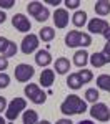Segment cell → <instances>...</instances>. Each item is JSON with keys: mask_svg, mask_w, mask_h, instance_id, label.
I'll list each match as a JSON object with an SVG mask.
<instances>
[{"mask_svg": "<svg viewBox=\"0 0 110 124\" xmlns=\"http://www.w3.org/2000/svg\"><path fill=\"white\" fill-rule=\"evenodd\" d=\"M60 111L65 116H73V114H83L87 111V101H83L77 94H69L63 103L60 104Z\"/></svg>", "mask_w": 110, "mask_h": 124, "instance_id": "6da1fadb", "label": "cell"}, {"mask_svg": "<svg viewBox=\"0 0 110 124\" xmlns=\"http://www.w3.org/2000/svg\"><path fill=\"white\" fill-rule=\"evenodd\" d=\"M25 109H27V101H25L23 98H13V99L9 103V106H7L5 117L9 119L10 123H13V121L20 116V113L25 111Z\"/></svg>", "mask_w": 110, "mask_h": 124, "instance_id": "7a4b0ae2", "label": "cell"}, {"mask_svg": "<svg viewBox=\"0 0 110 124\" xmlns=\"http://www.w3.org/2000/svg\"><path fill=\"white\" fill-rule=\"evenodd\" d=\"M23 93H25V96L29 98L33 104H43V103L47 101V94H45V93L42 91V88H40L39 85H35V83H29V85L25 86Z\"/></svg>", "mask_w": 110, "mask_h": 124, "instance_id": "3957f363", "label": "cell"}, {"mask_svg": "<svg viewBox=\"0 0 110 124\" xmlns=\"http://www.w3.org/2000/svg\"><path fill=\"white\" fill-rule=\"evenodd\" d=\"M90 116H92L95 121L109 123V121H110V109H109V106L103 104V103H95V104L90 108Z\"/></svg>", "mask_w": 110, "mask_h": 124, "instance_id": "277c9868", "label": "cell"}, {"mask_svg": "<svg viewBox=\"0 0 110 124\" xmlns=\"http://www.w3.org/2000/svg\"><path fill=\"white\" fill-rule=\"evenodd\" d=\"M39 37L33 35V33H29L25 35L23 40H22V45H20V50L23 55H32L33 51H39Z\"/></svg>", "mask_w": 110, "mask_h": 124, "instance_id": "5b68a950", "label": "cell"}, {"mask_svg": "<svg viewBox=\"0 0 110 124\" xmlns=\"http://www.w3.org/2000/svg\"><path fill=\"white\" fill-rule=\"evenodd\" d=\"M35 75V70L33 66H30L27 63H20L15 66V79L19 81V83H27L29 79H32Z\"/></svg>", "mask_w": 110, "mask_h": 124, "instance_id": "8992f818", "label": "cell"}, {"mask_svg": "<svg viewBox=\"0 0 110 124\" xmlns=\"http://www.w3.org/2000/svg\"><path fill=\"white\" fill-rule=\"evenodd\" d=\"M12 25H13V28L22 31V33H27L30 31L32 28V23H30L29 17H25L23 13H15L13 17H12Z\"/></svg>", "mask_w": 110, "mask_h": 124, "instance_id": "52a82bcc", "label": "cell"}, {"mask_svg": "<svg viewBox=\"0 0 110 124\" xmlns=\"http://www.w3.org/2000/svg\"><path fill=\"white\" fill-rule=\"evenodd\" d=\"M109 27H110L109 22L103 20V18H92L89 23H87L89 31H90V33H95V35H97V33H103Z\"/></svg>", "mask_w": 110, "mask_h": 124, "instance_id": "ba28073f", "label": "cell"}, {"mask_svg": "<svg viewBox=\"0 0 110 124\" xmlns=\"http://www.w3.org/2000/svg\"><path fill=\"white\" fill-rule=\"evenodd\" d=\"M69 12L67 8H57L53 12V23L57 28H65L69 25Z\"/></svg>", "mask_w": 110, "mask_h": 124, "instance_id": "9c48e42d", "label": "cell"}, {"mask_svg": "<svg viewBox=\"0 0 110 124\" xmlns=\"http://www.w3.org/2000/svg\"><path fill=\"white\" fill-rule=\"evenodd\" d=\"M35 63L39 66H43V68L49 66L50 63H52V55H50L49 50H39L35 53Z\"/></svg>", "mask_w": 110, "mask_h": 124, "instance_id": "30bf717a", "label": "cell"}, {"mask_svg": "<svg viewBox=\"0 0 110 124\" xmlns=\"http://www.w3.org/2000/svg\"><path fill=\"white\" fill-rule=\"evenodd\" d=\"M53 81H55V71L50 70V68H45L40 75V85L43 88H50L53 85Z\"/></svg>", "mask_w": 110, "mask_h": 124, "instance_id": "8fae6325", "label": "cell"}, {"mask_svg": "<svg viewBox=\"0 0 110 124\" xmlns=\"http://www.w3.org/2000/svg\"><path fill=\"white\" fill-rule=\"evenodd\" d=\"M80 31H77V30H70L69 33L65 35V45L69 48H77L80 46Z\"/></svg>", "mask_w": 110, "mask_h": 124, "instance_id": "7c38bea8", "label": "cell"}, {"mask_svg": "<svg viewBox=\"0 0 110 124\" xmlns=\"http://www.w3.org/2000/svg\"><path fill=\"white\" fill-rule=\"evenodd\" d=\"M93 10L95 13L100 15V17H105L110 13V2L109 0H97L95 5H93Z\"/></svg>", "mask_w": 110, "mask_h": 124, "instance_id": "4fadbf2b", "label": "cell"}, {"mask_svg": "<svg viewBox=\"0 0 110 124\" xmlns=\"http://www.w3.org/2000/svg\"><path fill=\"white\" fill-rule=\"evenodd\" d=\"M55 71H57L59 75H65V73H69V71H70L69 58H65V56L57 58V60H55Z\"/></svg>", "mask_w": 110, "mask_h": 124, "instance_id": "5bb4252c", "label": "cell"}, {"mask_svg": "<svg viewBox=\"0 0 110 124\" xmlns=\"http://www.w3.org/2000/svg\"><path fill=\"white\" fill-rule=\"evenodd\" d=\"M89 58H90V55L85 50H79V51H75V55H73V63L79 68H83L89 63Z\"/></svg>", "mask_w": 110, "mask_h": 124, "instance_id": "9a60e30c", "label": "cell"}, {"mask_svg": "<svg viewBox=\"0 0 110 124\" xmlns=\"http://www.w3.org/2000/svg\"><path fill=\"white\" fill-rule=\"evenodd\" d=\"M89 61L92 63V66L95 68H102L107 65V60H105V56L102 55V51H95V53H92L89 58Z\"/></svg>", "mask_w": 110, "mask_h": 124, "instance_id": "2e32d148", "label": "cell"}, {"mask_svg": "<svg viewBox=\"0 0 110 124\" xmlns=\"http://www.w3.org/2000/svg\"><path fill=\"white\" fill-rule=\"evenodd\" d=\"M72 23L75 27H83L87 25V12L85 10H77L73 15H72Z\"/></svg>", "mask_w": 110, "mask_h": 124, "instance_id": "e0dca14e", "label": "cell"}, {"mask_svg": "<svg viewBox=\"0 0 110 124\" xmlns=\"http://www.w3.org/2000/svg\"><path fill=\"white\" fill-rule=\"evenodd\" d=\"M22 121H23V124H39V114H37V111L25 109L23 116H22Z\"/></svg>", "mask_w": 110, "mask_h": 124, "instance_id": "ac0fdd59", "label": "cell"}, {"mask_svg": "<svg viewBox=\"0 0 110 124\" xmlns=\"http://www.w3.org/2000/svg\"><path fill=\"white\" fill-rule=\"evenodd\" d=\"M39 38L42 41H52V40L55 38V30L52 28V27H43L39 33Z\"/></svg>", "mask_w": 110, "mask_h": 124, "instance_id": "d6986e66", "label": "cell"}, {"mask_svg": "<svg viewBox=\"0 0 110 124\" xmlns=\"http://www.w3.org/2000/svg\"><path fill=\"white\" fill-rule=\"evenodd\" d=\"M97 88L110 93V75H100L97 78Z\"/></svg>", "mask_w": 110, "mask_h": 124, "instance_id": "ffe728a7", "label": "cell"}, {"mask_svg": "<svg viewBox=\"0 0 110 124\" xmlns=\"http://www.w3.org/2000/svg\"><path fill=\"white\" fill-rule=\"evenodd\" d=\"M45 8L43 5H42V2H29V5H27V10H29V15H32L33 18L39 15L42 10Z\"/></svg>", "mask_w": 110, "mask_h": 124, "instance_id": "44dd1931", "label": "cell"}, {"mask_svg": "<svg viewBox=\"0 0 110 124\" xmlns=\"http://www.w3.org/2000/svg\"><path fill=\"white\" fill-rule=\"evenodd\" d=\"M67 86H69L70 89H80V88H82V81H80V78H79L77 73L69 75V78H67Z\"/></svg>", "mask_w": 110, "mask_h": 124, "instance_id": "7402d4cb", "label": "cell"}, {"mask_svg": "<svg viewBox=\"0 0 110 124\" xmlns=\"http://www.w3.org/2000/svg\"><path fill=\"white\" fill-rule=\"evenodd\" d=\"M99 89L97 88H89L87 91H85V101H89V103H92V104H95L97 101H99Z\"/></svg>", "mask_w": 110, "mask_h": 124, "instance_id": "603a6c76", "label": "cell"}, {"mask_svg": "<svg viewBox=\"0 0 110 124\" xmlns=\"http://www.w3.org/2000/svg\"><path fill=\"white\" fill-rule=\"evenodd\" d=\"M77 75H79L82 85H87V83H90V81L93 79V73H92L90 70H85V68H83V70H80Z\"/></svg>", "mask_w": 110, "mask_h": 124, "instance_id": "cb8c5ba5", "label": "cell"}, {"mask_svg": "<svg viewBox=\"0 0 110 124\" xmlns=\"http://www.w3.org/2000/svg\"><path fill=\"white\" fill-rule=\"evenodd\" d=\"M80 46L87 48L92 45V37H90V33H80Z\"/></svg>", "mask_w": 110, "mask_h": 124, "instance_id": "d4e9b609", "label": "cell"}, {"mask_svg": "<svg viewBox=\"0 0 110 124\" xmlns=\"http://www.w3.org/2000/svg\"><path fill=\"white\" fill-rule=\"evenodd\" d=\"M15 55H17V43H15V41H10L9 50L5 51L3 56H5V58H12V56H15Z\"/></svg>", "mask_w": 110, "mask_h": 124, "instance_id": "484cf974", "label": "cell"}, {"mask_svg": "<svg viewBox=\"0 0 110 124\" xmlns=\"http://www.w3.org/2000/svg\"><path fill=\"white\" fill-rule=\"evenodd\" d=\"M9 45H10V40L5 38V37H0V55L3 56L5 51L9 50Z\"/></svg>", "mask_w": 110, "mask_h": 124, "instance_id": "4316f807", "label": "cell"}, {"mask_svg": "<svg viewBox=\"0 0 110 124\" xmlns=\"http://www.w3.org/2000/svg\"><path fill=\"white\" fill-rule=\"evenodd\" d=\"M49 17H50V12H49V8L45 7V8H43V10H42V12L39 13V15L35 17V20L42 23V22H47V20H49Z\"/></svg>", "mask_w": 110, "mask_h": 124, "instance_id": "83f0119b", "label": "cell"}, {"mask_svg": "<svg viewBox=\"0 0 110 124\" xmlns=\"http://www.w3.org/2000/svg\"><path fill=\"white\" fill-rule=\"evenodd\" d=\"M9 85H10V76L7 73H0V89L7 88Z\"/></svg>", "mask_w": 110, "mask_h": 124, "instance_id": "f1b7e54d", "label": "cell"}, {"mask_svg": "<svg viewBox=\"0 0 110 124\" xmlns=\"http://www.w3.org/2000/svg\"><path fill=\"white\" fill-rule=\"evenodd\" d=\"M79 5H82L80 0H65V7H67L69 10H75Z\"/></svg>", "mask_w": 110, "mask_h": 124, "instance_id": "f546056e", "label": "cell"}, {"mask_svg": "<svg viewBox=\"0 0 110 124\" xmlns=\"http://www.w3.org/2000/svg\"><path fill=\"white\" fill-rule=\"evenodd\" d=\"M13 5H15V0H0V10L12 8Z\"/></svg>", "mask_w": 110, "mask_h": 124, "instance_id": "4dcf8cb0", "label": "cell"}, {"mask_svg": "<svg viewBox=\"0 0 110 124\" xmlns=\"http://www.w3.org/2000/svg\"><path fill=\"white\" fill-rule=\"evenodd\" d=\"M102 55L105 56L107 63H110V41H107V43H105V46H103V50H102Z\"/></svg>", "mask_w": 110, "mask_h": 124, "instance_id": "1f68e13d", "label": "cell"}, {"mask_svg": "<svg viewBox=\"0 0 110 124\" xmlns=\"http://www.w3.org/2000/svg\"><path fill=\"white\" fill-rule=\"evenodd\" d=\"M7 68H9V58H5V56L0 55V73H3Z\"/></svg>", "mask_w": 110, "mask_h": 124, "instance_id": "d6a6232c", "label": "cell"}, {"mask_svg": "<svg viewBox=\"0 0 110 124\" xmlns=\"http://www.w3.org/2000/svg\"><path fill=\"white\" fill-rule=\"evenodd\" d=\"M7 106H9V103H7V98L0 96V113H2V111H7Z\"/></svg>", "mask_w": 110, "mask_h": 124, "instance_id": "836d02e7", "label": "cell"}, {"mask_svg": "<svg viewBox=\"0 0 110 124\" xmlns=\"http://www.w3.org/2000/svg\"><path fill=\"white\" fill-rule=\"evenodd\" d=\"M55 124H73V123L70 121L69 117H62V119H59V121H57Z\"/></svg>", "mask_w": 110, "mask_h": 124, "instance_id": "e575fe53", "label": "cell"}, {"mask_svg": "<svg viewBox=\"0 0 110 124\" xmlns=\"http://www.w3.org/2000/svg\"><path fill=\"white\" fill-rule=\"evenodd\" d=\"M102 35H103V38L107 40V41H110V27H109V28H107V30H105V31H103Z\"/></svg>", "mask_w": 110, "mask_h": 124, "instance_id": "d590c367", "label": "cell"}, {"mask_svg": "<svg viewBox=\"0 0 110 124\" xmlns=\"http://www.w3.org/2000/svg\"><path fill=\"white\" fill-rule=\"evenodd\" d=\"M5 20H7V15H5V12H3V10H0V25H2Z\"/></svg>", "mask_w": 110, "mask_h": 124, "instance_id": "8d00e7d4", "label": "cell"}, {"mask_svg": "<svg viewBox=\"0 0 110 124\" xmlns=\"http://www.w3.org/2000/svg\"><path fill=\"white\" fill-rule=\"evenodd\" d=\"M45 3H49V5H60L62 2L60 0H45Z\"/></svg>", "mask_w": 110, "mask_h": 124, "instance_id": "74e56055", "label": "cell"}, {"mask_svg": "<svg viewBox=\"0 0 110 124\" xmlns=\"http://www.w3.org/2000/svg\"><path fill=\"white\" fill-rule=\"evenodd\" d=\"M77 124H95V123L90 121V119H83V121H80V123H77Z\"/></svg>", "mask_w": 110, "mask_h": 124, "instance_id": "f35d334b", "label": "cell"}, {"mask_svg": "<svg viewBox=\"0 0 110 124\" xmlns=\"http://www.w3.org/2000/svg\"><path fill=\"white\" fill-rule=\"evenodd\" d=\"M39 124H52L50 121H47V119H43V121H39Z\"/></svg>", "mask_w": 110, "mask_h": 124, "instance_id": "ab89813d", "label": "cell"}, {"mask_svg": "<svg viewBox=\"0 0 110 124\" xmlns=\"http://www.w3.org/2000/svg\"><path fill=\"white\" fill-rule=\"evenodd\" d=\"M0 124H7V121H5V119H3L2 116H0Z\"/></svg>", "mask_w": 110, "mask_h": 124, "instance_id": "60d3db41", "label": "cell"}]
</instances>
